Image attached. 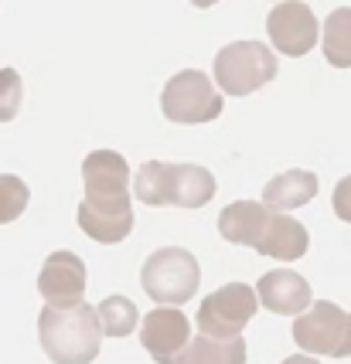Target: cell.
Here are the masks:
<instances>
[{
	"mask_svg": "<svg viewBox=\"0 0 351 364\" xmlns=\"http://www.w3.org/2000/svg\"><path fill=\"white\" fill-rule=\"evenodd\" d=\"M283 364H318V361H314V358H307V354H290Z\"/></svg>",
	"mask_w": 351,
	"mask_h": 364,
	"instance_id": "22",
	"label": "cell"
},
{
	"mask_svg": "<svg viewBox=\"0 0 351 364\" xmlns=\"http://www.w3.org/2000/svg\"><path fill=\"white\" fill-rule=\"evenodd\" d=\"M259 310V293L249 283H229L208 293L198 306V331L215 341H236Z\"/></svg>",
	"mask_w": 351,
	"mask_h": 364,
	"instance_id": "7",
	"label": "cell"
},
{
	"mask_svg": "<svg viewBox=\"0 0 351 364\" xmlns=\"http://www.w3.org/2000/svg\"><path fill=\"white\" fill-rule=\"evenodd\" d=\"M177 364H246V341H215V337H194Z\"/></svg>",
	"mask_w": 351,
	"mask_h": 364,
	"instance_id": "16",
	"label": "cell"
},
{
	"mask_svg": "<svg viewBox=\"0 0 351 364\" xmlns=\"http://www.w3.org/2000/svg\"><path fill=\"white\" fill-rule=\"evenodd\" d=\"M256 293H259V303L270 310V314H307L314 306V293L303 279L300 272L293 269H273L266 276H259L256 283Z\"/></svg>",
	"mask_w": 351,
	"mask_h": 364,
	"instance_id": "12",
	"label": "cell"
},
{
	"mask_svg": "<svg viewBox=\"0 0 351 364\" xmlns=\"http://www.w3.org/2000/svg\"><path fill=\"white\" fill-rule=\"evenodd\" d=\"M270 215L273 211L266 205H259V201H236L219 215V235L225 242H232V245L256 249L263 232H266V225H270Z\"/></svg>",
	"mask_w": 351,
	"mask_h": 364,
	"instance_id": "14",
	"label": "cell"
},
{
	"mask_svg": "<svg viewBox=\"0 0 351 364\" xmlns=\"http://www.w3.org/2000/svg\"><path fill=\"white\" fill-rule=\"evenodd\" d=\"M293 341L303 354L351 358V314L331 300H318L293 320Z\"/></svg>",
	"mask_w": 351,
	"mask_h": 364,
	"instance_id": "6",
	"label": "cell"
},
{
	"mask_svg": "<svg viewBox=\"0 0 351 364\" xmlns=\"http://www.w3.org/2000/svg\"><path fill=\"white\" fill-rule=\"evenodd\" d=\"M99 314V327L106 337H127V333L137 331L140 323V310L130 296H106V300L96 306Z\"/></svg>",
	"mask_w": 351,
	"mask_h": 364,
	"instance_id": "18",
	"label": "cell"
},
{
	"mask_svg": "<svg viewBox=\"0 0 351 364\" xmlns=\"http://www.w3.org/2000/svg\"><path fill=\"white\" fill-rule=\"evenodd\" d=\"M320 48H324V58L335 68H351V7H335L328 14Z\"/></svg>",
	"mask_w": 351,
	"mask_h": 364,
	"instance_id": "17",
	"label": "cell"
},
{
	"mask_svg": "<svg viewBox=\"0 0 351 364\" xmlns=\"http://www.w3.org/2000/svg\"><path fill=\"white\" fill-rule=\"evenodd\" d=\"M85 283H89V272H85V262H82L75 252H51L45 259V266L38 272V293L45 296L48 306L55 310H72V306H82V296H85Z\"/></svg>",
	"mask_w": 351,
	"mask_h": 364,
	"instance_id": "8",
	"label": "cell"
},
{
	"mask_svg": "<svg viewBox=\"0 0 351 364\" xmlns=\"http://www.w3.org/2000/svg\"><path fill=\"white\" fill-rule=\"evenodd\" d=\"M75 222L93 242L112 245V242H123L133 228V208L127 201H82Z\"/></svg>",
	"mask_w": 351,
	"mask_h": 364,
	"instance_id": "13",
	"label": "cell"
},
{
	"mask_svg": "<svg viewBox=\"0 0 351 364\" xmlns=\"http://www.w3.org/2000/svg\"><path fill=\"white\" fill-rule=\"evenodd\" d=\"M133 194L150 208H201L215 198V177L198 164H164L147 160L133 177Z\"/></svg>",
	"mask_w": 351,
	"mask_h": 364,
	"instance_id": "2",
	"label": "cell"
},
{
	"mask_svg": "<svg viewBox=\"0 0 351 364\" xmlns=\"http://www.w3.org/2000/svg\"><path fill=\"white\" fill-rule=\"evenodd\" d=\"M140 283L150 300H157L160 306H181L198 293L201 286V266L188 249L177 245H164L157 252H150L144 259L140 269Z\"/></svg>",
	"mask_w": 351,
	"mask_h": 364,
	"instance_id": "3",
	"label": "cell"
},
{
	"mask_svg": "<svg viewBox=\"0 0 351 364\" xmlns=\"http://www.w3.org/2000/svg\"><path fill=\"white\" fill-rule=\"evenodd\" d=\"M314 194H318V174H310V171H283L263 188V205L270 211L287 215L293 208H303L307 201H314Z\"/></svg>",
	"mask_w": 351,
	"mask_h": 364,
	"instance_id": "15",
	"label": "cell"
},
{
	"mask_svg": "<svg viewBox=\"0 0 351 364\" xmlns=\"http://www.w3.org/2000/svg\"><path fill=\"white\" fill-rule=\"evenodd\" d=\"M331 205H335V215H337V218L351 225V174H348V177H341V181L335 184Z\"/></svg>",
	"mask_w": 351,
	"mask_h": 364,
	"instance_id": "21",
	"label": "cell"
},
{
	"mask_svg": "<svg viewBox=\"0 0 351 364\" xmlns=\"http://www.w3.org/2000/svg\"><path fill=\"white\" fill-rule=\"evenodd\" d=\"M38 337H41V350L48 354L51 364H89L99 354V314L96 306L82 303L72 310H55L45 306L38 314Z\"/></svg>",
	"mask_w": 351,
	"mask_h": 364,
	"instance_id": "1",
	"label": "cell"
},
{
	"mask_svg": "<svg viewBox=\"0 0 351 364\" xmlns=\"http://www.w3.org/2000/svg\"><path fill=\"white\" fill-rule=\"evenodd\" d=\"M24 99V82L17 68H0V123H11Z\"/></svg>",
	"mask_w": 351,
	"mask_h": 364,
	"instance_id": "20",
	"label": "cell"
},
{
	"mask_svg": "<svg viewBox=\"0 0 351 364\" xmlns=\"http://www.w3.org/2000/svg\"><path fill=\"white\" fill-rule=\"evenodd\" d=\"M85 201H127L130 198V164L116 150H93L82 160Z\"/></svg>",
	"mask_w": 351,
	"mask_h": 364,
	"instance_id": "11",
	"label": "cell"
},
{
	"mask_svg": "<svg viewBox=\"0 0 351 364\" xmlns=\"http://www.w3.org/2000/svg\"><path fill=\"white\" fill-rule=\"evenodd\" d=\"M318 17L314 11L300 4V0H287V4H276L266 17V34L270 41L280 48V55L287 58H300L310 48L318 45Z\"/></svg>",
	"mask_w": 351,
	"mask_h": 364,
	"instance_id": "10",
	"label": "cell"
},
{
	"mask_svg": "<svg viewBox=\"0 0 351 364\" xmlns=\"http://www.w3.org/2000/svg\"><path fill=\"white\" fill-rule=\"evenodd\" d=\"M215 82L225 95H253L276 79V55L263 41H232L215 55Z\"/></svg>",
	"mask_w": 351,
	"mask_h": 364,
	"instance_id": "4",
	"label": "cell"
},
{
	"mask_svg": "<svg viewBox=\"0 0 351 364\" xmlns=\"http://www.w3.org/2000/svg\"><path fill=\"white\" fill-rule=\"evenodd\" d=\"M31 205V188L17 174H0V225L14 222Z\"/></svg>",
	"mask_w": 351,
	"mask_h": 364,
	"instance_id": "19",
	"label": "cell"
},
{
	"mask_svg": "<svg viewBox=\"0 0 351 364\" xmlns=\"http://www.w3.org/2000/svg\"><path fill=\"white\" fill-rule=\"evenodd\" d=\"M160 109L171 123H184V127L211 123L222 112V95L215 92V85L205 72L184 68L167 79L164 92H160Z\"/></svg>",
	"mask_w": 351,
	"mask_h": 364,
	"instance_id": "5",
	"label": "cell"
},
{
	"mask_svg": "<svg viewBox=\"0 0 351 364\" xmlns=\"http://www.w3.org/2000/svg\"><path fill=\"white\" fill-rule=\"evenodd\" d=\"M140 344L157 364H177V358L192 344V320L177 306H157L144 314Z\"/></svg>",
	"mask_w": 351,
	"mask_h": 364,
	"instance_id": "9",
	"label": "cell"
}]
</instances>
